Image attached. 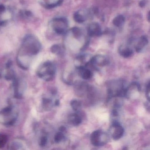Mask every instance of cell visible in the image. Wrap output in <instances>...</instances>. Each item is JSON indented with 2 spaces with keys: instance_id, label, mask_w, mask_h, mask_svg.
I'll use <instances>...</instances> for the list:
<instances>
[{
  "instance_id": "1",
  "label": "cell",
  "mask_w": 150,
  "mask_h": 150,
  "mask_svg": "<svg viewBox=\"0 0 150 150\" xmlns=\"http://www.w3.org/2000/svg\"><path fill=\"white\" fill-rule=\"evenodd\" d=\"M41 45L39 42L32 37L25 40L17 58L19 66L23 70H28L32 61V58L39 52Z\"/></svg>"
},
{
  "instance_id": "2",
  "label": "cell",
  "mask_w": 150,
  "mask_h": 150,
  "mask_svg": "<svg viewBox=\"0 0 150 150\" xmlns=\"http://www.w3.org/2000/svg\"><path fill=\"white\" fill-rule=\"evenodd\" d=\"M66 34L67 35L66 41L67 47L71 50L79 48L80 50H82L87 45V38L79 28H72L69 31L67 30Z\"/></svg>"
},
{
  "instance_id": "3",
  "label": "cell",
  "mask_w": 150,
  "mask_h": 150,
  "mask_svg": "<svg viewBox=\"0 0 150 150\" xmlns=\"http://www.w3.org/2000/svg\"><path fill=\"white\" fill-rule=\"evenodd\" d=\"M126 89L125 82L123 80H113L109 81L107 83L108 100L116 97H125Z\"/></svg>"
},
{
  "instance_id": "4",
  "label": "cell",
  "mask_w": 150,
  "mask_h": 150,
  "mask_svg": "<svg viewBox=\"0 0 150 150\" xmlns=\"http://www.w3.org/2000/svg\"><path fill=\"white\" fill-rule=\"evenodd\" d=\"M18 116L17 109L13 105H8L0 111V123L10 126L16 122Z\"/></svg>"
},
{
  "instance_id": "5",
  "label": "cell",
  "mask_w": 150,
  "mask_h": 150,
  "mask_svg": "<svg viewBox=\"0 0 150 150\" xmlns=\"http://www.w3.org/2000/svg\"><path fill=\"white\" fill-rule=\"evenodd\" d=\"M56 72V67L54 64L50 61H47L39 67L37 74L42 79L50 81L54 79Z\"/></svg>"
},
{
  "instance_id": "6",
  "label": "cell",
  "mask_w": 150,
  "mask_h": 150,
  "mask_svg": "<svg viewBox=\"0 0 150 150\" xmlns=\"http://www.w3.org/2000/svg\"><path fill=\"white\" fill-rule=\"evenodd\" d=\"M90 141L95 146L104 145L109 142L110 137L108 134L101 130H97L92 132L90 135Z\"/></svg>"
},
{
  "instance_id": "7",
  "label": "cell",
  "mask_w": 150,
  "mask_h": 150,
  "mask_svg": "<svg viewBox=\"0 0 150 150\" xmlns=\"http://www.w3.org/2000/svg\"><path fill=\"white\" fill-rule=\"evenodd\" d=\"M68 21L64 17L56 18L52 20V26L55 32L58 35H64L68 28Z\"/></svg>"
},
{
  "instance_id": "8",
  "label": "cell",
  "mask_w": 150,
  "mask_h": 150,
  "mask_svg": "<svg viewBox=\"0 0 150 150\" xmlns=\"http://www.w3.org/2000/svg\"><path fill=\"white\" fill-rule=\"evenodd\" d=\"M124 132L123 127L117 121H114L110 129V135L114 140L121 139L123 136Z\"/></svg>"
},
{
  "instance_id": "9",
  "label": "cell",
  "mask_w": 150,
  "mask_h": 150,
  "mask_svg": "<svg viewBox=\"0 0 150 150\" xmlns=\"http://www.w3.org/2000/svg\"><path fill=\"white\" fill-rule=\"evenodd\" d=\"M90 64L95 69H100L109 64V60L106 56L98 55L92 57L90 61Z\"/></svg>"
},
{
  "instance_id": "10",
  "label": "cell",
  "mask_w": 150,
  "mask_h": 150,
  "mask_svg": "<svg viewBox=\"0 0 150 150\" xmlns=\"http://www.w3.org/2000/svg\"><path fill=\"white\" fill-rule=\"evenodd\" d=\"M13 81L14 97L16 99H21L25 88V84L16 77Z\"/></svg>"
},
{
  "instance_id": "11",
  "label": "cell",
  "mask_w": 150,
  "mask_h": 150,
  "mask_svg": "<svg viewBox=\"0 0 150 150\" xmlns=\"http://www.w3.org/2000/svg\"><path fill=\"white\" fill-rule=\"evenodd\" d=\"M92 57L89 55L83 54L77 57L74 61V65L76 69L86 67L90 64Z\"/></svg>"
},
{
  "instance_id": "12",
  "label": "cell",
  "mask_w": 150,
  "mask_h": 150,
  "mask_svg": "<svg viewBox=\"0 0 150 150\" xmlns=\"http://www.w3.org/2000/svg\"><path fill=\"white\" fill-rule=\"evenodd\" d=\"M75 87L76 93L79 96L83 97L85 95L88 96L90 95L91 89L89 85H88L86 83L83 82H79L76 84Z\"/></svg>"
},
{
  "instance_id": "13",
  "label": "cell",
  "mask_w": 150,
  "mask_h": 150,
  "mask_svg": "<svg viewBox=\"0 0 150 150\" xmlns=\"http://www.w3.org/2000/svg\"><path fill=\"white\" fill-rule=\"evenodd\" d=\"M102 34L101 27L97 23H93L88 26V35L91 37H97L101 35Z\"/></svg>"
},
{
  "instance_id": "14",
  "label": "cell",
  "mask_w": 150,
  "mask_h": 150,
  "mask_svg": "<svg viewBox=\"0 0 150 150\" xmlns=\"http://www.w3.org/2000/svg\"><path fill=\"white\" fill-rule=\"evenodd\" d=\"M148 39L145 36H142L136 41L134 45V49L137 52L142 51L148 45Z\"/></svg>"
},
{
  "instance_id": "15",
  "label": "cell",
  "mask_w": 150,
  "mask_h": 150,
  "mask_svg": "<svg viewBox=\"0 0 150 150\" xmlns=\"http://www.w3.org/2000/svg\"><path fill=\"white\" fill-rule=\"evenodd\" d=\"M68 122L69 124L72 126H77L82 122V118L78 113L70 114L68 117Z\"/></svg>"
},
{
  "instance_id": "16",
  "label": "cell",
  "mask_w": 150,
  "mask_h": 150,
  "mask_svg": "<svg viewBox=\"0 0 150 150\" xmlns=\"http://www.w3.org/2000/svg\"><path fill=\"white\" fill-rule=\"evenodd\" d=\"M133 52L132 49L127 45H122L118 48V53L122 57L125 58L131 57Z\"/></svg>"
},
{
  "instance_id": "17",
  "label": "cell",
  "mask_w": 150,
  "mask_h": 150,
  "mask_svg": "<svg viewBox=\"0 0 150 150\" xmlns=\"http://www.w3.org/2000/svg\"><path fill=\"white\" fill-rule=\"evenodd\" d=\"M87 15L86 12L84 10H79L77 11L74 15V19L75 22L78 23H81L85 22L86 21Z\"/></svg>"
},
{
  "instance_id": "18",
  "label": "cell",
  "mask_w": 150,
  "mask_h": 150,
  "mask_svg": "<svg viewBox=\"0 0 150 150\" xmlns=\"http://www.w3.org/2000/svg\"><path fill=\"white\" fill-rule=\"evenodd\" d=\"M77 70L80 77L83 79H89L93 77L92 72L89 69L86 68V67L79 68Z\"/></svg>"
},
{
  "instance_id": "19",
  "label": "cell",
  "mask_w": 150,
  "mask_h": 150,
  "mask_svg": "<svg viewBox=\"0 0 150 150\" xmlns=\"http://www.w3.org/2000/svg\"><path fill=\"white\" fill-rule=\"evenodd\" d=\"M53 107L52 100L49 98L43 97L42 100V107L45 111L51 110Z\"/></svg>"
},
{
  "instance_id": "20",
  "label": "cell",
  "mask_w": 150,
  "mask_h": 150,
  "mask_svg": "<svg viewBox=\"0 0 150 150\" xmlns=\"http://www.w3.org/2000/svg\"><path fill=\"white\" fill-rule=\"evenodd\" d=\"M125 21V18L122 15H119L116 16L113 21V23L116 27H122Z\"/></svg>"
},
{
  "instance_id": "21",
  "label": "cell",
  "mask_w": 150,
  "mask_h": 150,
  "mask_svg": "<svg viewBox=\"0 0 150 150\" xmlns=\"http://www.w3.org/2000/svg\"><path fill=\"white\" fill-rule=\"evenodd\" d=\"M23 144L20 140H14L11 142L9 145V149L11 150H19V149H25L23 148Z\"/></svg>"
},
{
  "instance_id": "22",
  "label": "cell",
  "mask_w": 150,
  "mask_h": 150,
  "mask_svg": "<svg viewBox=\"0 0 150 150\" xmlns=\"http://www.w3.org/2000/svg\"><path fill=\"white\" fill-rule=\"evenodd\" d=\"M70 104H71V107L72 108L73 110L77 112L79 111L80 110L81 108V106H82L81 102L79 100H75V99L72 100Z\"/></svg>"
},
{
  "instance_id": "23",
  "label": "cell",
  "mask_w": 150,
  "mask_h": 150,
  "mask_svg": "<svg viewBox=\"0 0 150 150\" xmlns=\"http://www.w3.org/2000/svg\"><path fill=\"white\" fill-rule=\"evenodd\" d=\"M7 71L5 74V77L6 79L8 81H13L16 77L14 71L10 68H6Z\"/></svg>"
},
{
  "instance_id": "24",
  "label": "cell",
  "mask_w": 150,
  "mask_h": 150,
  "mask_svg": "<svg viewBox=\"0 0 150 150\" xmlns=\"http://www.w3.org/2000/svg\"><path fill=\"white\" fill-rule=\"evenodd\" d=\"M52 52L57 55H62L64 53V49L59 45H54L51 49Z\"/></svg>"
},
{
  "instance_id": "25",
  "label": "cell",
  "mask_w": 150,
  "mask_h": 150,
  "mask_svg": "<svg viewBox=\"0 0 150 150\" xmlns=\"http://www.w3.org/2000/svg\"><path fill=\"white\" fill-rule=\"evenodd\" d=\"M65 139L64 132L59 130L55 134L54 137V140L55 143H59L62 142Z\"/></svg>"
},
{
  "instance_id": "26",
  "label": "cell",
  "mask_w": 150,
  "mask_h": 150,
  "mask_svg": "<svg viewBox=\"0 0 150 150\" xmlns=\"http://www.w3.org/2000/svg\"><path fill=\"white\" fill-rule=\"evenodd\" d=\"M48 142V136L46 134H44L40 136L38 139V144L41 147H45L46 146Z\"/></svg>"
},
{
  "instance_id": "27",
  "label": "cell",
  "mask_w": 150,
  "mask_h": 150,
  "mask_svg": "<svg viewBox=\"0 0 150 150\" xmlns=\"http://www.w3.org/2000/svg\"><path fill=\"white\" fill-rule=\"evenodd\" d=\"M8 141V137L6 135L0 134V148H2L6 146Z\"/></svg>"
},
{
  "instance_id": "28",
  "label": "cell",
  "mask_w": 150,
  "mask_h": 150,
  "mask_svg": "<svg viewBox=\"0 0 150 150\" xmlns=\"http://www.w3.org/2000/svg\"><path fill=\"white\" fill-rule=\"evenodd\" d=\"M146 99L149 102L150 101V82L149 81L146 85Z\"/></svg>"
},
{
  "instance_id": "29",
  "label": "cell",
  "mask_w": 150,
  "mask_h": 150,
  "mask_svg": "<svg viewBox=\"0 0 150 150\" xmlns=\"http://www.w3.org/2000/svg\"><path fill=\"white\" fill-rule=\"evenodd\" d=\"M5 10V6L2 5H0V14L3 13Z\"/></svg>"
},
{
  "instance_id": "30",
  "label": "cell",
  "mask_w": 150,
  "mask_h": 150,
  "mask_svg": "<svg viewBox=\"0 0 150 150\" xmlns=\"http://www.w3.org/2000/svg\"><path fill=\"white\" fill-rule=\"evenodd\" d=\"M145 5V2H144V1H140V3H139V6H140V7H144V6Z\"/></svg>"
},
{
  "instance_id": "31",
  "label": "cell",
  "mask_w": 150,
  "mask_h": 150,
  "mask_svg": "<svg viewBox=\"0 0 150 150\" xmlns=\"http://www.w3.org/2000/svg\"><path fill=\"white\" fill-rule=\"evenodd\" d=\"M54 104H55V105H56V106H58V105H59V100H56L55 101V103H54Z\"/></svg>"
},
{
  "instance_id": "32",
  "label": "cell",
  "mask_w": 150,
  "mask_h": 150,
  "mask_svg": "<svg viewBox=\"0 0 150 150\" xmlns=\"http://www.w3.org/2000/svg\"><path fill=\"white\" fill-rule=\"evenodd\" d=\"M1 75L0 74V78H1Z\"/></svg>"
}]
</instances>
